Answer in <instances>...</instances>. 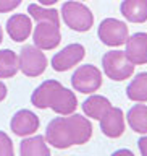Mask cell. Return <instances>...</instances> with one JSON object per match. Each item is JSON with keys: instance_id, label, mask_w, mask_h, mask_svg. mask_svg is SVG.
I'll return each instance as SVG.
<instances>
[{"instance_id": "1", "label": "cell", "mask_w": 147, "mask_h": 156, "mask_svg": "<svg viewBox=\"0 0 147 156\" xmlns=\"http://www.w3.org/2000/svg\"><path fill=\"white\" fill-rule=\"evenodd\" d=\"M31 102L37 109L50 107L60 115H70L78 107L76 94L57 80H45L39 85L31 96Z\"/></svg>"}, {"instance_id": "2", "label": "cell", "mask_w": 147, "mask_h": 156, "mask_svg": "<svg viewBox=\"0 0 147 156\" xmlns=\"http://www.w3.org/2000/svg\"><path fill=\"white\" fill-rule=\"evenodd\" d=\"M62 16L66 26L78 33H86L94 26V15L84 3L81 2H65L62 5Z\"/></svg>"}, {"instance_id": "3", "label": "cell", "mask_w": 147, "mask_h": 156, "mask_svg": "<svg viewBox=\"0 0 147 156\" xmlns=\"http://www.w3.org/2000/svg\"><path fill=\"white\" fill-rule=\"evenodd\" d=\"M102 67L105 75L113 81H123L133 76L134 65L121 51H110L102 57Z\"/></svg>"}, {"instance_id": "4", "label": "cell", "mask_w": 147, "mask_h": 156, "mask_svg": "<svg viewBox=\"0 0 147 156\" xmlns=\"http://www.w3.org/2000/svg\"><path fill=\"white\" fill-rule=\"evenodd\" d=\"M71 85L82 94H92L102 86V73L95 65H81L73 73Z\"/></svg>"}, {"instance_id": "5", "label": "cell", "mask_w": 147, "mask_h": 156, "mask_svg": "<svg viewBox=\"0 0 147 156\" xmlns=\"http://www.w3.org/2000/svg\"><path fill=\"white\" fill-rule=\"evenodd\" d=\"M45 140L48 145L55 146L58 150H66L75 145L73 132L66 117H55L48 122L45 130Z\"/></svg>"}, {"instance_id": "6", "label": "cell", "mask_w": 147, "mask_h": 156, "mask_svg": "<svg viewBox=\"0 0 147 156\" xmlns=\"http://www.w3.org/2000/svg\"><path fill=\"white\" fill-rule=\"evenodd\" d=\"M19 70L26 76H39L45 72L48 65L47 57L36 46H24L19 52Z\"/></svg>"}, {"instance_id": "7", "label": "cell", "mask_w": 147, "mask_h": 156, "mask_svg": "<svg viewBox=\"0 0 147 156\" xmlns=\"http://www.w3.org/2000/svg\"><path fill=\"white\" fill-rule=\"evenodd\" d=\"M99 39L105 46H110V47H118V46H123L126 44L129 37V31H128V26L126 23L120 21L116 18H105L104 21L99 24Z\"/></svg>"}, {"instance_id": "8", "label": "cell", "mask_w": 147, "mask_h": 156, "mask_svg": "<svg viewBox=\"0 0 147 156\" xmlns=\"http://www.w3.org/2000/svg\"><path fill=\"white\" fill-rule=\"evenodd\" d=\"M32 39L34 46L39 47L41 51H52L62 41L60 26L50 21H39L37 26L34 28Z\"/></svg>"}, {"instance_id": "9", "label": "cell", "mask_w": 147, "mask_h": 156, "mask_svg": "<svg viewBox=\"0 0 147 156\" xmlns=\"http://www.w3.org/2000/svg\"><path fill=\"white\" fill-rule=\"evenodd\" d=\"M86 55V49L81 44H70L52 57V68L55 72H66L78 65Z\"/></svg>"}, {"instance_id": "10", "label": "cell", "mask_w": 147, "mask_h": 156, "mask_svg": "<svg viewBox=\"0 0 147 156\" xmlns=\"http://www.w3.org/2000/svg\"><path fill=\"white\" fill-rule=\"evenodd\" d=\"M39 117L34 114L32 111L28 109H21L18 111L16 114L12 117V122H10V127H12V132L18 136H28L32 135L34 132L39 130Z\"/></svg>"}, {"instance_id": "11", "label": "cell", "mask_w": 147, "mask_h": 156, "mask_svg": "<svg viewBox=\"0 0 147 156\" xmlns=\"http://www.w3.org/2000/svg\"><path fill=\"white\" fill-rule=\"evenodd\" d=\"M100 130L109 138H118L125 132V114L120 107L112 106L100 119Z\"/></svg>"}, {"instance_id": "12", "label": "cell", "mask_w": 147, "mask_h": 156, "mask_svg": "<svg viewBox=\"0 0 147 156\" xmlns=\"http://www.w3.org/2000/svg\"><path fill=\"white\" fill-rule=\"evenodd\" d=\"M126 57L133 65L147 63V33H134L126 41Z\"/></svg>"}, {"instance_id": "13", "label": "cell", "mask_w": 147, "mask_h": 156, "mask_svg": "<svg viewBox=\"0 0 147 156\" xmlns=\"http://www.w3.org/2000/svg\"><path fill=\"white\" fill-rule=\"evenodd\" d=\"M32 31V23L28 15H12L7 21V33L15 42H24Z\"/></svg>"}, {"instance_id": "14", "label": "cell", "mask_w": 147, "mask_h": 156, "mask_svg": "<svg viewBox=\"0 0 147 156\" xmlns=\"http://www.w3.org/2000/svg\"><path fill=\"white\" fill-rule=\"evenodd\" d=\"M66 119L70 122L75 145L87 143L92 136V124L89 122V119L81 114H70V117H66Z\"/></svg>"}, {"instance_id": "15", "label": "cell", "mask_w": 147, "mask_h": 156, "mask_svg": "<svg viewBox=\"0 0 147 156\" xmlns=\"http://www.w3.org/2000/svg\"><path fill=\"white\" fill-rule=\"evenodd\" d=\"M120 10L121 15L131 23L147 21V0H123Z\"/></svg>"}, {"instance_id": "16", "label": "cell", "mask_w": 147, "mask_h": 156, "mask_svg": "<svg viewBox=\"0 0 147 156\" xmlns=\"http://www.w3.org/2000/svg\"><path fill=\"white\" fill-rule=\"evenodd\" d=\"M19 156H52L45 136L37 135L31 138H24L19 145Z\"/></svg>"}, {"instance_id": "17", "label": "cell", "mask_w": 147, "mask_h": 156, "mask_svg": "<svg viewBox=\"0 0 147 156\" xmlns=\"http://www.w3.org/2000/svg\"><path fill=\"white\" fill-rule=\"evenodd\" d=\"M110 107H112L110 101L107 99L105 96H100V94H92L82 102V111H84V114L87 117H91V119H95V120H100L102 115H104Z\"/></svg>"}, {"instance_id": "18", "label": "cell", "mask_w": 147, "mask_h": 156, "mask_svg": "<svg viewBox=\"0 0 147 156\" xmlns=\"http://www.w3.org/2000/svg\"><path fill=\"white\" fill-rule=\"evenodd\" d=\"M126 96L136 102H147V72L138 73L126 88Z\"/></svg>"}, {"instance_id": "19", "label": "cell", "mask_w": 147, "mask_h": 156, "mask_svg": "<svg viewBox=\"0 0 147 156\" xmlns=\"http://www.w3.org/2000/svg\"><path fill=\"white\" fill-rule=\"evenodd\" d=\"M19 70V57L16 52L3 49L0 51V78H13Z\"/></svg>"}, {"instance_id": "20", "label": "cell", "mask_w": 147, "mask_h": 156, "mask_svg": "<svg viewBox=\"0 0 147 156\" xmlns=\"http://www.w3.org/2000/svg\"><path fill=\"white\" fill-rule=\"evenodd\" d=\"M128 124L138 133H147V106L136 104L128 111Z\"/></svg>"}, {"instance_id": "21", "label": "cell", "mask_w": 147, "mask_h": 156, "mask_svg": "<svg viewBox=\"0 0 147 156\" xmlns=\"http://www.w3.org/2000/svg\"><path fill=\"white\" fill-rule=\"evenodd\" d=\"M28 13L29 16L36 21H50V23H55L60 26V16H58V12L53 8H44L41 5H36V3H31L28 7Z\"/></svg>"}, {"instance_id": "22", "label": "cell", "mask_w": 147, "mask_h": 156, "mask_svg": "<svg viewBox=\"0 0 147 156\" xmlns=\"http://www.w3.org/2000/svg\"><path fill=\"white\" fill-rule=\"evenodd\" d=\"M0 156H15L12 138L0 130Z\"/></svg>"}, {"instance_id": "23", "label": "cell", "mask_w": 147, "mask_h": 156, "mask_svg": "<svg viewBox=\"0 0 147 156\" xmlns=\"http://www.w3.org/2000/svg\"><path fill=\"white\" fill-rule=\"evenodd\" d=\"M23 0H0V13H10L19 7Z\"/></svg>"}, {"instance_id": "24", "label": "cell", "mask_w": 147, "mask_h": 156, "mask_svg": "<svg viewBox=\"0 0 147 156\" xmlns=\"http://www.w3.org/2000/svg\"><path fill=\"white\" fill-rule=\"evenodd\" d=\"M138 146H139L141 154H142V156H147V135H145V136H142V138H139Z\"/></svg>"}, {"instance_id": "25", "label": "cell", "mask_w": 147, "mask_h": 156, "mask_svg": "<svg viewBox=\"0 0 147 156\" xmlns=\"http://www.w3.org/2000/svg\"><path fill=\"white\" fill-rule=\"evenodd\" d=\"M112 156H134V153L131 150H126V148H123V150H118V151H115Z\"/></svg>"}, {"instance_id": "26", "label": "cell", "mask_w": 147, "mask_h": 156, "mask_svg": "<svg viewBox=\"0 0 147 156\" xmlns=\"http://www.w3.org/2000/svg\"><path fill=\"white\" fill-rule=\"evenodd\" d=\"M7 93H8V91H7V86H5L3 83L0 81V102H2L5 98H7Z\"/></svg>"}, {"instance_id": "27", "label": "cell", "mask_w": 147, "mask_h": 156, "mask_svg": "<svg viewBox=\"0 0 147 156\" xmlns=\"http://www.w3.org/2000/svg\"><path fill=\"white\" fill-rule=\"evenodd\" d=\"M42 5H53V3H57L58 0H39Z\"/></svg>"}, {"instance_id": "28", "label": "cell", "mask_w": 147, "mask_h": 156, "mask_svg": "<svg viewBox=\"0 0 147 156\" xmlns=\"http://www.w3.org/2000/svg\"><path fill=\"white\" fill-rule=\"evenodd\" d=\"M2 39H3V31H2V26H0V44H2Z\"/></svg>"}]
</instances>
